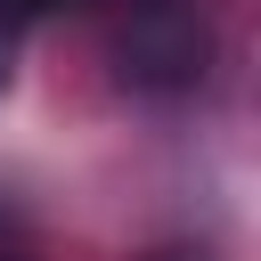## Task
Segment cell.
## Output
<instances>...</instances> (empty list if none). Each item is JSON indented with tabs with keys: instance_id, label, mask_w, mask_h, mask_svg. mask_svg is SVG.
Masks as SVG:
<instances>
[{
	"instance_id": "cell-4",
	"label": "cell",
	"mask_w": 261,
	"mask_h": 261,
	"mask_svg": "<svg viewBox=\"0 0 261 261\" xmlns=\"http://www.w3.org/2000/svg\"><path fill=\"white\" fill-rule=\"evenodd\" d=\"M147 261H204V253H188V245H163V253H147Z\"/></svg>"
},
{
	"instance_id": "cell-1",
	"label": "cell",
	"mask_w": 261,
	"mask_h": 261,
	"mask_svg": "<svg viewBox=\"0 0 261 261\" xmlns=\"http://www.w3.org/2000/svg\"><path fill=\"white\" fill-rule=\"evenodd\" d=\"M98 8H106V57H114L122 90H139V98L204 90L212 49H220L204 0H98Z\"/></svg>"
},
{
	"instance_id": "cell-2",
	"label": "cell",
	"mask_w": 261,
	"mask_h": 261,
	"mask_svg": "<svg viewBox=\"0 0 261 261\" xmlns=\"http://www.w3.org/2000/svg\"><path fill=\"white\" fill-rule=\"evenodd\" d=\"M65 8H98V0H0V16L24 33V24H41V16H65Z\"/></svg>"
},
{
	"instance_id": "cell-3",
	"label": "cell",
	"mask_w": 261,
	"mask_h": 261,
	"mask_svg": "<svg viewBox=\"0 0 261 261\" xmlns=\"http://www.w3.org/2000/svg\"><path fill=\"white\" fill-rule=\"evenodd\" d=\"M8 82H16V24L0 16V98H8Z\"/></svg>"
}]
</instances>
